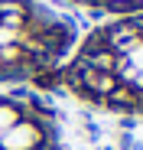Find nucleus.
<instances>
[{
    "instance_id": "obj_1",
    "label": "nucleus",
    "mask_w": 143,
    "mask_h": 150,
    "mask_svg": "<svg viewBox=\"0 0 143 150\" xmlns=\"http://www.w3.org/2000/svg\"><path fill=\"white\" fill-rule=\"evenodd\" d=\"M52 82L91 108L143 114V13L94 26L55 69Z\"/></svg>"
},
{
    "instance_id": "obj_2",
    "label": "nucleus",
    "mask_w": 143,
    "mask_h": 150,
    "mask_svg": "<svg viewBox=\"0 0 143 150\" xmlns=\"http://www.w3.org/2000/svg\"><path fill=\"white\" fill-rule=\"evenodd\" d=\"M75 49V30L39 0H0V91L42 82Z\"/></svg>"
},
{
    "instance_id": "obj_3",
    "label": "nucleus",
    "mask_w": 143,
    "mask_h": 150,
    "mask_svg": "<svg viewBox=\"0 0 143 150\" xmlns=\"http://www.w3.org/2000/svg\"><path fill=\"white\" fill-rule=\"evenodd\" d=\"M59 124L49 105L23 91H0V150H59Z\"/></svg>"
},
{
    "instance_id": "obj_4",
    "label": "nucleus",
    "mask_w": 143,
    "mask_h": 150,
    "mask_svg": "<svg viewBox=\"0 0 143 150\" xmlns=\"http://www.w3.org/2000/svg\"><path fill=\"white\" fill-rule=\"evenodd\" d=\"M85 10H98V13H114V16H127V13H143V0H72Z\"/></svg>"
}]
</instances>
